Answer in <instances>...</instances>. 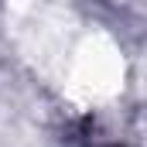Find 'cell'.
Returning <instances> with one entry per match:
<instances>
[{"instance_id":"6da1fadb","label":"cell","mask_w":147,"mask_h":147,"mask_svg":"<svg viewBox=\"0 0 147 147\" xmlns=\"http://www.w3.org/2000/svg\"><path fill=\"white\" fill-rule=\"evenodd\" d=\"M127 62L106 31H89L65 55V96L79 106L106 103L120 92Z\"/></svg>"}]
</instances>
